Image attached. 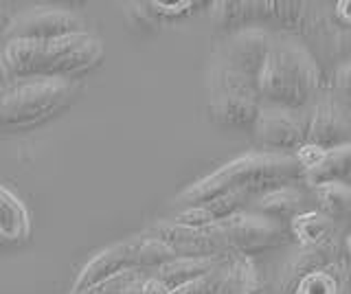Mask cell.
<instances>
[{
	"instance_id": "cell-1",
	"label": "cell",
	"mask_w": 351,
	"mask_h": 294,
	"mask_svg": "<svg viewBox=\"0 0 351 294\" xmlns=\"http://www.w3.org/2000/svg\"><path fill=\"white\" fill-rule=\"evenodd\" d=\"M3 56L14 82L31 77L80 79L101 64L106 49L101 40L86 31L47 42H3Z\"/></svg>"
},
{
	"instance_id": "cell-8",
	"label": "cell",
	"mask_w": 351,
	"mask_h": 294,
	"mask_svg": "<svg viewBox=\"0 0 351 294\" xmlns=\"http://www.w3.org/2000/svg\"><path fill=\"white\" fill-rule=\"evenodd\" d=\"M252 132L257 143L270 154L294 156L307 143V121L299 110H288L279 106H261Z\"/></svg>"
},
{
	"instance_id": "cell-12",
	"label": "cell",
	"mask_w": 351,
	"mask_h": 294,
	"mask_svg": "<svg viewBox=\"0 0 351 294\" xmlns=\"http://www.w3.org/2000/svg\"><path fill=\"white\" fill-rule=\"evenodd\" d=\"M134 268L132 264V248L130 242H121L114 244L106 250H101L99 255H95L88 264L82 268V272L77 275L75 283H73V292L71 294H86L93 288L101 286V283L110 281L112 277H117L119 272Z\"/></svg>"
},
{
	"instance_id": "cell-15",
	"label": "cell",
	"mask_w": 351,
	"mask_h": 294,
	"mask_svg": "<svg viewBox=\"0 0 351 294\" xmlns=\"http://www.w3.org/2000/svg\"><path fill=\"white\" fill-rule=\"evenodd\" d=\"M303 182L310 189L327 182L351 184V143L334 149H323L314 165L303 169Z\"/></svg>"
},
{
	"instance_id": "cell-2",
	"label": "cell",
	"mask_w": 351,
	"mask_h": 294,
	"mask_svg": "<svg viewBox=\"0 0 351 294\" xmlns=\"http://www.w3.org/2000/svg\"><path fill=\"white\" fill-rule=\"evenodd\" d=\"M299 180H303V169L296 156L255 151V154H244L230 160L208 176L195 180L178 195V202L186 209L233 191H241L250 198V195H263L272 189L288 187Z\"/></svg>"
},
{
	"instance_id": "cell-29",
	"label": "cell",
	"mask_w": 351,
	"mask_h": 294,
	"mask_svg": "<svg viewBox=\"0 0 351 294\" xmlns=\"http://www.w3.org/2000/svg\"><path fill=\"white\" fill-rule=\"evenodd\" d=\"M345 253H347V257L351 259V233H349V237H347V242H345Z\"/></svg>"
},
{
	"instance_id": "cell-7",
	"label": "cell",
	"mask_w": 351,
	"mask_h": 294,
	"mask_svg": "<svg viewBox=\"0 0 351 294\" xmlns=\"http://www.w3.org/2000/svg\"><path fill=\"white\" fill-rule=\"evenodd\" d=\"M167 244L180 259H213L230 253V246L219 226H184L173 220H158L149 231Z\"/></svg>"
},
{
	"instance_id": "cell-21",
	"label": "cell",
	"mask_w": 351,
	"mask_h": 294,
	"mask_svg": "<svg viewBox=\"0 0 351 294\" xmlns=\"http://www.w3.org/2000/svg\"><path fill=\"white\" fill-rule=\"evenodd\" d=\"M316 209L332 220L351 222V184L345 182H327L312 189Z\"/></svg>"
},
{
	"instance_id": "cell-30",
	"label": "cell",
	"mask_w": 351,
	"mask_h": 294,
	"mask_svg": "<svg viewBox=\"0 0 351 294\" xmlns=\"http://www.w3.org/2000/svg\"><path fill=\"white\" fill-rule=\"evenodd\" d=\"M0 246H3V242H0Z\"/></svg>"
},
{
	"instance_id": "cell-17",
	"label": "cell",
	"mask_w": 351,
	"mask_h": 294,
	"mask_svg": "<svg viewBox=\"0 0 351 294\" xmlns=\"http://www.w3.org/2000/svg\"><path fill=\"white\" fill-rule=\"evenodd\" d=\"M255 211L259 215L270 217L274 222L290 226V222L296 215L307 211V206H305V198L301 189L294 187V184H288V187H279V189H272L268 193L259 195L255 202Z\"/></svg>"
},
{
	"instance_id": "cell-16",
	"label": "cell",
	"mask_w": 351,
	"mask_h": 294,
	"mask_svg": "<svg viewBox=\"0 0 351 294\" xmlns=\"http://www.w3.org/2000/svg\"><path fill=\"white\" fill-rule=\"evenodd\" d=\"M305 16V3H294V0H250V27L272 25L279 29H301Z\"/></svg>"
},
{
	"instance_id": "cell-3",
	"label": "cell",
	"mask_w": 351,
	"mask_h": 294,
	"mask_svg": "<svg viewBox=\"0 0 351 294\" xmlns=\"http://www.w3.org/2000/svg\"><path fill=\"white\" fill-rule=\"evenodd\" d=\"M321 90V69L305 45L290 36L274 38L266 60L257 93L263 106H279L301 110Z\"/></svg>"
},
{
	"instance_id": "cell-6",
	"label": "cell",
	"mask_w": 351,
	"mask_h": 294,
	"mask_svg": "<svg viewBox=\"0 0 351 294\" xmlns=\"http://www.w3.org/2000/svg\"><path fill=\"white\" fill-rule=\"evenodd\" d=\"M217 226L222 228L230 250L244 257H255L266 250H274L288 244L292 237L285 224L259 215L257 211H239Z\"/></svg>"
},
{
	"instance_id": "cell-23",
	"label": "cell",
	"mask_w": 351,
	"mask_h": 294,
	"mask_svg": "<svg viewBox=\"0 0 351 294\" xmlns=\"http://www.w3.org/2000/svg\"><path fill=\"white\" fill-rule=\"evenodd\" d=\"M211 20L215 27L230 31L250 27V0H222V3H213Z\"/></svg>"
},
{
	"instance_id": "cell-13",
	"label": "cell",
	"mask_w": 351,
	"mask_h": 294,
	"mask_svg": "<svg viewBox=\"0 0 351 294\" xmlns=\"http://www.w3.org/2000/svg\"><path fill=\"white\" fill-rule=\"evenodd\" d=\"M246 200H248V195L241 191L219 195V198H215L211 202H204L197 206H186V209H182L180 213H176L173 222L184 224V226H195V228L217 226L219 222L228 220V217H233L235 213L244 209Z\"/></svg>"
},
{
	"instance_id": "cell-27",
	"label": "cell",
	"mask_w": 351,
	"mask_h": 294,
	"mask_svg": "<svg viewBox=\"0 0 351 294\" xmlns=\"http://www.w3.org/2000/svg\"><path fill=\"white\" fill-rule=\"evenodd\" d=\"M334 90H336V99L351 108V60L338 64V69L334 73Z\"/></svg>"
},
{
	"instance_id": "cell-19",
	"label": "cell",
	"mask_w": 351,
	"mask_h": 294,
	"mask_svg": "<svg viewBox=\"0 0 351 294\" xmlns=\"http://www.w3.org/2000/svg\"><path fill=\"white\" fill-rule=\"evenodd\" d=\"M224 257H213V259H180L178 257V259L169 261V264L160 266L154 277H158L169 290H176V288L184 286V283L213 272L219 264H222Z\"/></svg>"
},
{
	"instance_id": "cell-20",
	"label": "cell",
	"mask_w": 351,
	"mask_h": 294,
	"mask_svg": "<svg viewBox=\"0 0 351 294\" xmlns=\"http://www.w3.org/2000/svg\"><path fill=\"white\" fill-rule=\"evenodd\" d=\"M336 261L334 257V246H321V248H301L299 255H294V259L288 266L283 268V279L290 288H296L303 277L312 275L316 270L329 268Z\"/></svg>"
},
{
	"instance_id": "cell-14",
	"label": "cell",
	"mask_w": 351,
	"mask_h": 294,
	"mask_svg": "<svg viewBox=\"0 0 351 294\" xmlns=\"http://www.w3.org/2000/svg\"><path fill=\"white\" fill-rule=\"evenodd\" d=\"M31 237V215L18 195L0 182V242L3 246L27 244Z\"/></svg>"
},
{
	"instance_id": "cell-24",
	"label": "cell",
	"mask_w": 351,
	"mask_h": 294,
	"mask_svg": "<svg viewBox=\"0 0 351 294\" xmlns=\"http://www.w3.org/2000/svg\"><path fill=\"white\" fill-rule=\"evenodd\" d=\"M224 283H226V257L213 272L184 283V286L171 290L169 294H224Z\"/></svg>"
},
{
	"instance_id": "cell-28",
	"label": "cell",
	"mask_w": 351,
	"mask_h": 294,
	"mask_svg": "<svg viewBox=\"0 0 351 294\" xmlns=\"http://www.w3.org/2000/svg\"><path fill=\"white\" fill-rule=\"evenodd\" d=\"M14 82L9 75V69L5 64V56H3V45H0V93H3L5 88H9V84Z\"/></svg>"
},
{
	"instance_id": "cell-9",
	"label": "cell",
	"mask_w": 351,
	"mask_h": 294,
	"mask_svg": "<svg viewBox=\"0 0 351 294\" xmlns=\"http://www.w3.org/2000/svg\"><path fill=\"white\" fill-rule=\"evenodd\" d=\"M86 23L66 9H29L18 14L5 29V42L33 40L47 42L73 34H86Z\"/></svg>"
},
{
	"instance_id": "cell-22",
	"label": "cell",
	"mask_w": 351,
	"mask_h": 294,
	"mask_svg": "<svg viewBox=\"0 0 351 294\" xmlns=\"http://www.w3.org/2000/svg\"><path fill=\"white\" fill-rule=\"evenodd\" d=\"M130 248H132V264L138 270H147V268L158 270L160 266L178 259V255L167 244L149 233L136 239H130Z\"/></svg>"
},
{
	"instance_id": "cell-25",
	"label": "cell",
	"mask_w": 351,
	"mask_h": 294,
	"mask_svg": "<svg viewBox=\"0 0 351 294\" xmlns=\"http://www.w3.org/2000/svg\"><path fill=\"white\" fill-rule=\"evenodd\" d=\"M294 294H338V281L329 268H323L296 283Z\"/></svg>"
},
{
	"instance_id": "cell-18",
	"label": "cell",
	"mask_w": 351,
	"mask_h": 294,
	"mask_svg": "<svg viewBox=\"0 0 351 294\" xmlns=\"http://www.w3.org/2000/svg\"><path fill=\"white\" fill-rule=\"evenodd\" d=\"M288 228L290 235L303 248H321L332 244L336 222L318 209H307L301 215H296Z\"/></svg>"
},
{
	"instance_id": "cell-26",
	"label": "cell",
	"mask_w": 351,
	"mask_h": 294,
	"mask_svg": "<svg viewBox=\"0 0 351 294\" xmlns=\"http://www.w3.org/2000/svg\"><path fill=\"white\" fill-rule=\"evenodd\" d=\"M204 3H195V0H182V3H147L149 12L154 18H165V20H176V18H184L191 16L195 9H200Z\"/></svg>"
},
{
	"instance_id": "cell-4",
	"label": "cell",
	"mask_w": 351,
	"mask_h": 294,
	"mask_svg": "<svg viewBox=\"0 0 351 294\" xmlns=\"http://www.w3.org/2000/svg\"><path fill=\"white\" fill-rule=\"evenodd\" d=\"M77 79H16L0 93V130L22 132L51 121L80 95Z\"/></svg>"
},
{
	"instance_id": "cell-11",
	"label": "cell",
	"mask_w": 351,
	"mask_h": 294,
	"mask_svg": "<svg viewBox=\"0 0 351 294\" xmlns=\"http://www.w3.org/2000/svg\"><path fill=\"white\" fill-rule=\"evenodd\" d=\"M351 119L347 114V106H343L336 95L316 97L312 114L307 119V145L318 149H334L349 143Z\"/></svg>"
},
{
	"instance_id": "cell-5",
	"label": "cell",
	"mask_w": 351,
	"mask_h": 294,
	"mask_svg": "<svg viewBox=\"0 0 351 294\" xmlns=\"http://www.w3.org/2000/svg\"><path fill=\"white\" fill-rule=\"evenodd\" d=\"M261 106L255 84L222 60L213 64L208 82V114L213 123L233 130H250L257 123Z\"/></svg>"
},
{
	"instance_id": "cell-10",
	"label": "cell",
	"mask_w": 351,
	"mask_h": 294,
	"mask_svg": "<svg viewBox=\"0 0 351 294\" xmlns=\"http://www.w3.org/2000/svg\"><path fill=\"white\" fill-rule=\"evenodd\" d=\"M272 42L274 38L266 29H259V27H246V29L233 31V34L228 36V40L224 42L219 60L226 62L230 69H235L237 73H241L246 79H250L257 86L259 75L270 56Z\"/></svg>"
}]
</instances>
